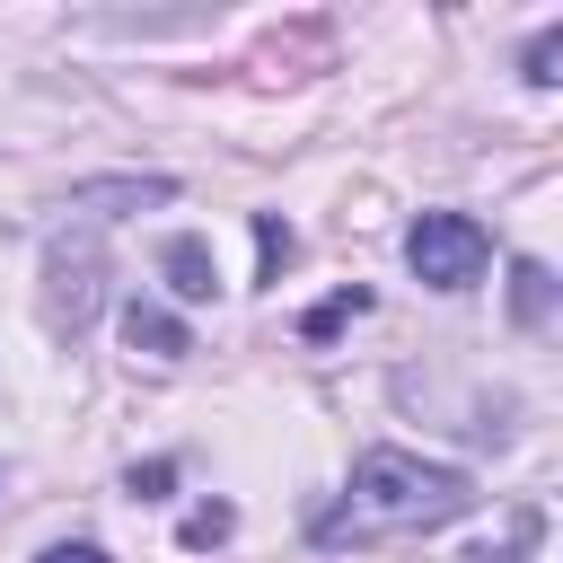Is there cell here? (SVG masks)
<instances>
[{"mask_svg":"<svg viewBox=\"0 0 563 563\" xmlns=\"http://www.w3.org/2000/svg\"><path fill=\"white\" fill-rule=\"evenodd\" d=\"M475 510V475L466 466H440V457H413V449H361L343 501H325L308 519L317 545H387V537H422V528H449Z\"/></svg>","mask_w":563,"mask_h":563,"instance_id":"cell-1","label":"cell"},{"mask_svg":"<svg viewBox=\"0 0 563 563\" xmlns=\"http://www.w3.org/2000/svg\"><path fill=\"white\" fill-rule=\"evenodd\" d=\"M405 264H413V282H431V290H475L484 264H493V238H484V220H466V211H422V220L405 229Z\"/></svg>","mask_w":563,"mask_h":563,"instance_id":"cell-2","label":"cell"},{"mask_svg":"<svg viewBox=\"0 0 563 563\" xmlns=\"http://www.w3.org/2000/svg\"><path fill=\"white\" fill-rule=\"evenodd\" d=\"M97 299H106V255H97V238L79 229V238H53L44 246V325L53 334H79L88 317H97Z\"/></svg>","mask_w":563,"mask_h":563,"instance_id":"cell-3","label":"cell"},{"mask_svg":"<svg viewBox=\"0 0 563 563\" xmlns=\"http://www.w3.org/2000/svg\"><path fill=\"white\" fill-rule=\"evenodd\" d=\"M158 273H167L176 299H211V290H220V264H211L202 238H167V246H158Z\"/></svg>","mask_w":563,"mask_h":563,"instance_id":"cell-4","label":"cell"},{"mask_svg":"<svg viewBox=\"0 0 563 563\" xmlns=\"http://www.w3.org/2000/svg\"><path fill=\"white\" fill-rule=\"evenodd\" d=\"M123 343H132V352H150V361H176V352H194L185 317H167V308H150V299H132V308H123Z\"/></svg>","mask_w":563,"mask_h":563,"instance_id":"cell-5","label":"cell"},{"mask_svg":"<svg viewBox=\"0 0 563 563\" xmlns=\"http://www.w3.org/2000/svg\"><path fill=\"white\" fill-rule=\"evenodd\" d=\"M510 308H519V325H545V308H554V273H545V264H510Z\"/></svg>","mask_w":563,"mask_h":563,"instance_id":"cell-6","label":"cell"},{"mask_svg":"<svg viewBox=\"0 0 563 563\" xmlns=\"http://www.w3.org/2000/svg\"><path fill=\"white\" fill-rule=\"evenodd\" d=\"M299 255V238H290V220L282 211H255V264H264V282H282V264Z\"/></svg>","mask_w":563,"mask_h":563,"instance_id":"cell-7","label":"cell"},{"mask_svg":"<svg viewBox=\"0 0 563 563\" xmlns=\"http://www.w3.org/2000/svg\"><path fill=\"white\" fill-rule=\"evenodd\" d=\"M361 308H369V290H334V299H317V308L299 317V334H308V343H325V334H343Z\"/></svg>","mask_w":563,"mask_h":563,"instance_id":"cell-8","label":"cell"},{"mask_svg":"<svg viewBox=\"0 0 563 563\" xmlns=\"http://www.w3.org/2000/svg\"><path fill=\"white\" fill-rule=\"evenodd\" d=\"M537 537H545V519H537V510H519V519H510V545H475L466 563H528V545H537Z\"/></svg>","mask_w":563,"mask_h":563,"instance_id":"cell-9","label":"cell"},{"mask_svg":"<svg viewBox=\"0 0 563 563\" xmlns=\"http://www.w3.org/2000/svg\"><path fill=\"white\" fill-rule=\"evenodd\" d=\"M528 79H537V88L563 79V26H537V44H528Z\"/></svg>","mask_w":563,"mask_h":563,"instance_id":"cell-10","label":"cell"},{"mask_svg":"<svg viewBox=\"0 0 563 563\" xmlns=\"http://www.w3.org/2000/svg\"><path fill=\"white\" fill-rule=\"evenodd\" d=\"M229 528H238V519H229V501H202V510L185 519V545H220Z\"/></svg>","mask_w":563,"mask_h":563,"instance_id":"cell-11","label":"cell"},{"mask_svg":"<svg viewBox=\"0 0 563 563\" xmlns=\"http://www.w3.org/2000/svg\"><path fill=\"white\" fill-rule=\"evenodd\" d=\"M167 484H176V466H167V457H150V466H132V493H141V501H158Z\"/></svg>","mask_w":563,"mask_h":563,"instance_id":"cell-12","label":"cell"},{"mask_svg":"<svg viewBox=\"0 0 563 563\" xmlns=\"http://www.w3.org/2000/svg\"><path fill=\"white\" fill-rule=\"evenodd\" d=\"M35 563H114V554H106V545H44Z\"/></svg>","mask_w":563,"mask_h":563,"instance_id":"cell-13","label":"cell"}]
</instances>
